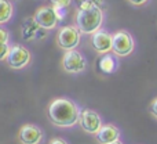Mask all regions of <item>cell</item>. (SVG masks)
Instances as JSON below:
<instances>
[{
	"mask_svg": "<svg viewBox=\"0 0 157 144\" xmlns=\"http://www.w3.org/2000/svg\"><path fill=\"white\" fill-rule=\"evenodd\" d=\"M80 107L76 101L68 97L52 98L47 105V118L54 126L61 129H71L78 125Z\"/></svg>",
	"mask_w": 157,
	"mask_h": 144,
	"instance_id": "6da1fadb",
	"label": "cell"
},
{
	"mask_svg": "<svg viewBox=\"0 0 157 144\" xmlns=\"http://www.w3.org/2000/svg\"><path fill=\"white\" fill-rule=\"evenodd\" d=\"M105 14L103 8H76L75 13V25L81 35H94L99 29H102Z\"/></svg>",
	"mask_w": 157,
	"mask_h": 144,
	"instance_id": "7a4b0ae2",
	"label": "cell"
},
{
	"mask_svg": "<svg viewBox=\"0 0 157 144\" xmlns=\"http://www.w3.org/2000/svg\"><path fill=\"white\" fill-rule=\"evenodd\" d=\"M81 42V33L76 28V25H63L58 29L55 35V43L63 51L77 50Z\"/></svg>",
	"mask_w": 157,
	"mask_h": 144,
	"instance_id": "3957f363",
	"label": "cell"
},
{
	"mask_svg": "<svg viewBox=\"0 0 157 144\" xmlns=\"http://www.w3.org/2000/svg\"><path fill=\"white\" fill-rule=\"evenodd\" d=\"M88 67V61L84 57V54L78 50H71L65 51L61 58V68L63 72L69 75H77V73L84 72Z\"/></svg>",
	"mask_w": 157,
	"mask_h": 144,
	"instance_id": "277c9868",
	"label": "cell"
},
{
	"mask_svg": "<svg viewBox=\"0 0 157 144\" xmlns=\"http://www.w3.org/2000/svg\"><path fill=\"white\" fill-rule=\"evenodd\" d=\"M135 50V40L128 31L120 29L113 33V46L112 53L116 57H128Z\"/></svg>",
	"mask_w": 157,
	"mask_h": 144,
	"instance_id": "5b68a950",
	"label": "cell"
},
{
	"mask_svg": "<svg viewBox=\"0 0 157 144\" xmlns=\"http://www.w3.org/2000/svg\"><path fill=\"white\" fill-rule=\"evenodd\" d=\"M33 19L36 21V24L40 28H43L44 31H52L59 25L61 19L58 17L57 8L50 6H40L37 10L33 13Z\"/></svg>",
	"mask_w": 157,
	"mask_h": 144,
	"instance_id": "8992f818",
	"label": "cell"
},
{
	"mask_svg": "<svg viewBox=\"0 0 157 144\" xmlns=\"http://www.w3.org/2000/svg\"><path fill=\"white\" fill-rule=\"evenodd\" d=\"M30 61H32V54H30V51L26 47L19 43L11 44L8 57H7V60H6L7 65L10 67L11 69H17V71H18V69H24L29 65Z\"/></svg>",
	"mask_w": 157,
	"mask_h": 144,
	"instance_id": "52a82bcc",
	"label": "cell"
},
{
	"mask_svg": "<svg viewBox=\"0 0 157 144\" xmlns=\"http://www.w3.org/2000/svg\"><path fill=\"white\" fill-rule=\"evenodd\" d=\"M78 126L81 128V130L87 134L95 136L98 132L101 130V128L103 126L102 118L97 111L90 108H84L80 112V119H78Z\"/></svg>",
	"mask_w": 157,
	"mask_h": 144,
	"instance_id": "ba28073f",
	"label": "cell"
},
{
	"mask_svg": "<svg viewBox=\"0 0 157 144\" xmlns=\"http://www.w3.org/2000/svg\"><path fill=\"white\" fill-rule=\"evenodd\" d=\"M90 44L98 54H109L112 53V46H113V33H109L105 29H99L90 36Z\"/></svg>",
	"mask_w": 157,
	"mask_h": 144,
	"instance_id": "9c48e42d",
	"label": "cell"
},
{
	"mask_svg": "<svg viewBox=\"0 0 157 144\" xmlns=\"http://www.w3.org/2000/svg\"><path fill=\"white\" fill-rule=\"evenodd\" d=\"M43 139V129L35 123H25L18 130V142L21 144H41Z\"/></svg>",
	"mask_w": 157,
	"mask_h": 144,
	"instance_id": "30bf717a",
	"label": "cell"
},
{
	"mask_svg": "<svg viewBox=\"0 0 157 144\" xmlns=\"http://www.w3.org/2000/svg\"><path fill=\"white\" fill-rule=\"evenodd\" d=\"M48 31H44L43 28H40L36 21L33 19V17H28L25 18L24 24L21 27V36L24 40L26 42H33V40H41V39L47 38Z\"/></svg>",
	"mask_w": 157,
	"mask_h": 144,
	"instance_id": "8fae6325",
	"label": "cell"
},
{
	"mask_svg": "<svg viewBox=\"0 0 157 144\" xmlns=\"http://www.w3.org/2000/svg\"><path fill=\"white\" fill-rule=\"evenodd\" d=\"M120 136H121V133H120V129L117 126H114L113 123H103L101 130L94 137L98 144H110L120 140Z\"/></svg>",
	"mask_w": 157,
	"mask_h": 144,
	"instance_id": "7c38bea8",
	"label": "cell"
},
{
	"mask_svg": "<svg viewBox=\"0 0 157 144\" xmlns=\"http://www.w3.org/2000/svg\"><path fill=\"white\" fill-rule=\"evenodd\" d=\"M98 67L103 73H113L117 69V60L114 58V54H105L99 58Z\"/></svg>",
	"mask_w": 157,
	"mask_h": 144,
	"instance_id": "4fadbf2b",
	"label": "cell"
},
{
	"mask_svg": "<svg viewBox=\"0 0 157 144\" xmlns=\"http://www.w3.org/2000/svg\"><path fill=\"white\" fill-rule=\"evenodd\" d=\"M14 15V6L10 0H0V25L10 22Z\"/></svg>",
	"mask_w": 157,
	"mask_h": 144,
	"instance_id": "5bb4252c",
	"label": "cell"
},
{
	"mask_svg": "<svg viewBox=\"0 0 157 144\" xmlns=\"http://www.w3.org/2000/svg\"><path fill=\"white\" fill-rule=\"evenodd\" d=\"M103 0H78L77 8H92V7H99L102 8Z\"/></svg>",
	"mask_w": 157,
	"mask_h": 144,
	"instance_id": "9a60e30c",
	"label": "cell"
},
{
	"mask_svg": "<svg viewBox=\"0 0 157 144\" xmlns=\"http://www.w3.org/2000/svg\"><path fill=\"white\" fill-rule=\"evenodd\" d=\"M10 31L4 27V25H0V43H10Z\"/></svg>",
	"mask_w": 157,
	"mask_h": 144,
	"instance_id": "2e32d148",
	"label": "cell"
},
{
	"mask_svg": "<svg viewBox=\"0 0 157 144\" xmlns=\"http://www.w3.org/2000/svg\"><path fill=\"white\" fill-rule=\"evenodd\" d=\"M72 3H73V0H50V4L52 7H58V8H68Z\"/></svg>",
	"mask_w": 157,
	"mask_h": 144,
	"instance_id": "e0dca14e",
	"label": "cell"
},
{
	"mask_svg": "<svg viewBox=\"0 0 157 144\" xmlns=\"http://www.w3.org/2000/svg\"><path fill=\"white\" fill-rule=\"evenodd\" d=\"M10 43H0V61H6L10 53Z\"/></svg>",
	"mask_w": 157,
	"mask_h": 144,
	"instance_id": "ac0fdd59",
	"label": "cell"
},
{
	"mask_svg": "<svg viewBox=\"0 0 157 144\" xmlns=\"http://www.w3.org/2000/svg\"><path fill=\"white\" fill-rule=\"evenodd\" d=\"M149 111H150V114H152V117L157 119V97L152 100V103H150V105H149Z\"/></svg>",
	"mask_w": 157,
	"mask_h": 144,
	"instance_id": "d6986e66",
	"label": "cell"
},
{
	"mask_svg": "<svg viewBox=\"0 0 157 144\" xmlns=\"http://www.w3.org/2000/svg\"><path fill=\"white\" fill-rule=\"evenodd\" d=\"M128 3H130L131 6H135V7H142V6H145L149 0H127Z\"/></svg>",
	"mask_w": 157,
	"mask_h": 144,
	"instance_id": "ffe728a7",
	"label": "cell"
},
{
	"mask_svg": "<svg viewBox=\"0 0 157 144\" xmlns=\"http://www.w3.org/2000/svg\"><path fill=\"white\" fill-rule=\"evenodd\" d=\"M48 144H69L66 140L61 139V137H52L51 140L48 142Z\"/></svg>",
	"mask_w": 157,
	"mask_h": 144,
	"instance_id": "44dd1931",
	"label": "cell"
},
{
	"mask_svg": "<svg viewBox=\"0 0 157 144\" xmlns=\"http://www.w3.org/2000/svg\"><path fill=\"white\" fill-rule=\"evenodd\" d=\"M110 144H124L121 142V140H117V142H114V143H110Z\"/></svg>",
	"mask_w": 157,
	"mask_h": 144,
	"instance_id": "7402d4cb",
	"label": "cell"
},
{
	"mask_svg": "<svg viewBox=\"0 0 157 144\" xmlns=\"http://www.w3.org/2000/svg\"><path fill=\"white\" fill-rule=\"evenodd\" d=\"M10 2H11V3H13V2H18V0H10Z\"/></svg>",
	"mask_w": 157,
	"mask_h": 144,
	"instance_id": "603a6c76",
	"label": "cell"
}]
</instances>
